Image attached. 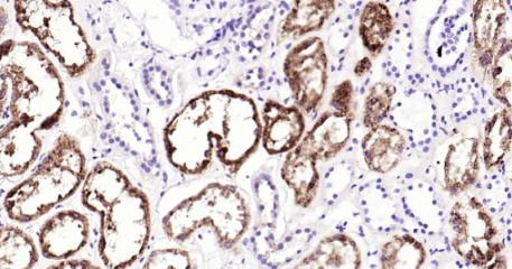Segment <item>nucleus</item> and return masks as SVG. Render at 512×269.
Masks as SVG:
<instances>
[{"instance_id":"nucleus-1","label":"nucleus","mask_w":512,"mask_h":269,"mask_svg":"<svg viewBox=\"0 0 512 269\" xmlns=\"http://www.w3.org/2000/svg\"><path fill=\"white\" fill-rule=\"evenodd\" d=\"M262 120L255 101L239 92L210 90L191 99L164 129V146L174 169L189 175L209 168L213 154L236 174L256 151Z\"/></svg>"},{"instance_id":"nucleus-2","label":"nucleus","mask_w":512,"mask_h":269,"mask_svg":"<svg viewBox=\"0 0 512 269\" xmlns=\"http://www.w3.org/2000/svg\"><path fill=\"white\" fill-rule=\"evenodd\" d=\"M11 97L8 123L37 133L50 132L64 113L65 87L49 55L32 42H15L8 57Z\"/></svg>"},{"instance_id":"nucleus-3","label":"nucleus","mask_w":512,"mask_h":269,"mask_svg":"<svg viewBox=\"0 0 512 269\" xmlns=\"http://www.w3.org/2000/svg\"><path fill=\"white\" fill-rule=\"evenodd\" d=\"M87 159L78 139L63 133L36 169L6 194L4 208L17 224H30L69 200L87 176Z\"/></svg>"},{"instance_id":"nucleus-4","label":"nucleus","mask_w":512,"mask_h":269,"mask_svg":"<svg viewBox=\"0 0 512 269\" xmlns=\"http://www.w3.org/2000/svg\"><path fill=\"white\" fill-rule=\"evenodd\" d=\"M13 6L20 29L34 36L40 48L52 55L69 77H82L95 63L96 52L70 2L20 0Z\"/></svg>"},{"instance_id":"nucleus-5","label":"nucleus","mask_w":512,"mask_h":269,"mask_svg":"<svg viewBox=\"0 0 512 269\" xmlns=\"http://www.w3.org/2000/svg\"><path fill=\"white\" fill-rule=\"evenodd\" d=\"M249 224L250 210L241 192L234 185L211 183L167 213L162 228L167 238L180 243L201 228H211L220 247L231 249Z\"/></svg>"},{"instance_id":"nucleus-6","label":"nucleus","mask_w":512,"mask_h":269,"mask_svg":"<svg viewBox=\"0 0 512 269\" xmlns=\"http://www.w3.org/2000/svg\"><path fill=\"white\" fill-rule=\"evenodd\" d=\"M98 253L108 269L134 265L150 243L152 217L146 194L130 185L102 209Z\"/></svg>"},{"instance_id":"nucleus-7","label":"nucleus","mask_w":512,"mask_h":269,"mask_svg":"<svg viewBox=\"0 0 512 269\" xmlns=\"http://www.w3.org/2000/svg\"><path fill=\"white\" fill-rule=\"evenodd\" d=\"M449 225L452 247L465 263L482 269H508L495 219L477 197L455 201Z\"/></svg>"},{"instance_id":"nucleus-8","label":"nucleus","mask_w":512,"mask_h":269,"mask_svg":"<svg viewBox=\"0 0 512 269\" xmlns=\"http://www.w3.org/2000/svg\"><path fill=\"white\" fill-rule=\"evenodd\" d=\"M284 74L296 107L311 115L321 105L328 87L329 60L321 37L296 44L284 60Z\"/></svg>"},{"instance_id":"nucleus-9","label":"nucleus","mask_w":512,"mask_h":269,"mask_svg":"<svg viewBox=\"0 0 512 269\" xmlns=\"http://www.w3.org/2000/svg\"><path fill=\"white\" fill-rule=\"evenodd\" d=\"M89 237V219L77 210H62L41 227L40 253L50 261H68L87 246Z\"/></svg>"},{"instance_id":"nucleus-10","label":"nucleus","mask_w":512,"mask_h":269,"mask_svg":"<svg viewBox=\"0 0 512 269\" xmlns=\"http://www.w3.org/2000/svg\"><path fill=\"white\" fill-rule=\"evenodd\" d=\"M262 142L269 155L291 152L305 133V117L296 106H285L268 100L262 113Z\"/></svg>"},{"instance_id":"nucleus-11","label":"nucleus","mask_w":512,"mask_h":269,"mask_svg":"<svg viewBox=\"0 0 512 269\" xmlns=\"http://www.w3.org/2000/svg\"><path fill=\"white\" fill-rule=\"evenodd\" d=\"M509 23L508 4L501 0H482L473 3V48L478 66L490 70L493 58Z\"/></svg>"},{"instance_id":"nucleus-12","label":"nucleus","mask_w":512,"mask_h":269,"mask_svg":"<svg viewBox=\"0 0 512 269\" xmlns=\"http://www.w3.org/2000/svg\"><path fill=\"white\" fill-rule=\"evenodd\" d=\"M481 169L480 139L463 137L446 153L443 169L444 190L452 197L467 192L479 179Z\"/></svg>"},{"instance_id":"nucleus-13","label":"nucleus","mask_w":512,"mask_h":269,"mask_svg":"<svg viewBox=\"0 0 512 269\" xmlns=\"http://www.w3.org/2000/svg\"><path fill=\"white\" fill-rule=\"evenodd\" d=\"M351 122L350 116L325 111L297 146L316 161L328 162L339 155L350 141Z\"/></svg>"},{"instance_id":"nucleus-14","label":"nucleus","mask_w":512,"mask_h":269,"mask_svg":"<svg viewBox=\"0 0 512 269\" xmlns=\"http://www.w3.org/2000/svg\"><path fill=\"white\" fill-rule=\"evenodd\" d=\"M367 168L377 174H388L402 162L406 151L405 136L396 127L379 125L369 129L361 144Z\"/></svg>"},{"instance_id":"nucleus-15","label":"nucleus","mask_w":512,"mask_h":269,"mask_svg":"<svg viewBox=\"0 0 512 269\" xmlns=\"http://www.w3.org/2000/svg\"><path fill=\"white\" fill-rule=\"evenodd\" d=\"M133 183L114 164L100 162L87 173L81 189L83 207L99 215L100 211L120 196Z\"/></svg>"},{"instance_id":"nucleus-16","label":"nucleus","mask_w":512,"mask_h":269,"mask_svg":"<svg viewBox=\"0 0 512 269\" xmlns=\"http://www.w3.org/2000/svg\"><path fill=\"white\" fill-rule=\"evenodd\" d=\"M318 161L312 155L296 146L288 152L282 165L281 176L288 188L293 191L297 207L307 209L318 196L320 173Z\"/></svg>"},{"instance_id":"nucleus-17","label":"nucleus","mask_w":512,"mask_h":269,"mask_svg":"<svg viewBox=\"0 0 512 269\" xmlns=\"http://www.w3.org/2000/svg\"><path fill=\"white\" fill-rule=\"evenodd\" d=\"M362 255L355 239L346 234L324 237L293 269H361Z\"/></svg>"},{"instance_id":"nucleus-18","label":"nucleus","mask_w":512,"mask_h":269,"mask_svg":"<svg viewBox=\"0 0 512 269\" xmlns=\"http://www.w3.org/2000/svg\"><path fill=\"white\" fill-rule=\"evenodd\" d=\"M335 6L337 4L330 0L295 2L290 13L278 27V42L299 39V37L320 31L334 14Z\"/></svg>"},{"instance_id":"nucleus-19","label":"nucleus","mask_w":512,"mask_h":269,"mask_svg":"<svg viewBox=\"0 0 512 269\" xmlns=\"http://www.w3.org/2000/svg\"><path fill=\"white\" fill-rule=\"evenodd\" d=\"M394 27L393 14L386 4L367 3L362 8L359 21V35L363 48L377 57L385 49Z\"/></svg>"},{"instance_id":"nucleus-20","label":"nucleus","mask_w":512,"mask_h":269,"mask_svg":"<svg viewBox=\"0 0 512 269\" xmlns=\"http://www.w3.org/2000/svg\"><path fill=\"white\" fill-rule=\"evenodd\" d=\"M511 109L497 111L484 126L482 156L484 168L492 172L505 163L511 147Z\"/></svg>"},{"instance_id":"nucleus-21","label":"nucleus","mask_w":512,"mask_h":269,"mask_svg":"<svg viewBox=\"0 0 512 269\" xmlns=\"http://www.w3.org/2000/svg\"><path fill=\"white\" fill-rule=\"evenodd\" d=\"M39 258L34 240L24 230L0 227V269H33Z\"/></svg>"},{"instance_id":"nucleus-22","label":"nucleus","mask_w":512,"mask_h":269,"mask_svg":"<svg viewBox=\"0 0 512 269\" xmlns=\"http://www.w3.org/2000/svg\"><path fill=\"white\" fill-rule=\"evenodd\" d=\"M427 259L426 249L411 234L396 235L381 247V269H422Z\"/></svg>"},{"instance_id":"nucleus-23","label":"nucleus","mask_w":512,"mask_h":269,"mask_svg":"<svg viewBox=\"0 0 512 269\" xmlns=\"http://www.w3.org/2000/svg\"><path fill=\"white\" fill-rule=\"evenodd\" d=\"M396 89L385 81L376 82L367 94L363 106V125L371 129L383 125L392 110Z\"/></svg>"},{"instance_id":"nucleus-24","label":"nucleus","mask_w":512,"mask_h":269,"mask_svg":"<svg viewBox=\"0 0 512 269\" xmlns=\"http://www.w3.org/2000/svg\"><path fill=\"white\" fill-rule=\"evenodd\" d=\"M511 64V41L507 37L501 41L490 69L493 96L508 109H511Z\"/></svg>"},{"instance_id":"nucleus-25","label":"nucleus","mask_w":512,"mask_h":269,"mask_svg":"<svg viewBox=\"0 0 512 269\" xmlns=\"http://www.w3.org/2000/svg\"><path fill=\"white\" fill-rule=\"evenodd\" d=\"M142 269H195L192 258L186 250L163 248L154 250L147 257Z\"/></svg>"},{"instance_id":"nucleus-26","label":"nucleus","mask_w":512,"mask_h":269,"mask_svg":"<svg viewBox=\"0 0 512 269\" xmlns=\"http://www.w3.org/2000/svg\"><path fill=\"white\" fill-rule=\"evenodd\" d=\"M15 42L14 40L0 42V118L3 117L11 97V81L8 78L7 64Z\"/></svg>"},{"instance_id":"nucleus-27","label":"nucleus","mask_w":512,"mask_h":269,"mask_svg":"<svg viewBox=\"0 0 512 269\" xmlns=\"http://www.w3.org/2000/svg\"><path fill=\"white\" fill-rule=\"evenodd\" d=\"M353 98L355 91L350 80H344L334 88L330 105L333 111L352 117Z\"/></svg>"},{"instance_id":"nucleus-28","label":"nucleus","mask_w":512,"mask_h":269,"mask_svg":"<svg viewBox=\"0 0 512 269\" xmlns=\"http://www.w3.org/2000/svg\"><path fill=\"white\" fill-rule=\"evenodd\" d=\"M45 269H101L96 264L87 261V259H68L54 264Z\"/></svg>"},{"instance_id":"nucleus-29","label":"nucleus","mask_w":512,"mask_h":269,"mask_svg":"<svg viewBox=\"0 0 512 269\" xmlns=\"http://www.w3.org/2000/svg\"><path fill=\"white\" fill-rule=\"evenodd\" d=\"M9 24H11V13H9L6 6L0 5V41L2 42L8 31Z\"/></svg>"},{"instance_id":"nucleus-30","label":"nucleus","mask_w":512,"mask_h":269,"mask_svg":"<svg viewBox=\"0 0 512 269\" xmlns=\"http://www.w3.org/2000/svg\"><path fill=\"white\" fill-rule=\"evenodd\" d=\"M371 60L369 58H363L355 69V74L357 77H363L367 74L371 69Z\"/></svg>"}]
</instances>
